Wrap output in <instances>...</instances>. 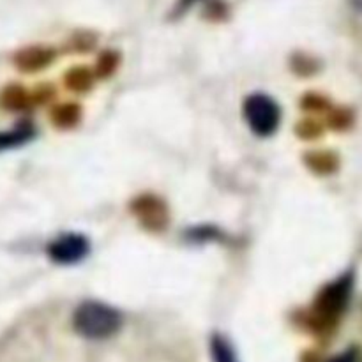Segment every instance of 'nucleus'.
I'll list each match as a JSON object with an SVG mask.
<instances>
[{"label":"nucleus","mask_w":362,"mask_h":362,"mask_svg":"<svg viewBox=\"0 0 362 362\" xmlns=\"http://www.w3.org/2000/svg\"><path fill=\"white\" fill-rule=\"evenodd\" d=\"M73 327L87 339H106L122 327V315L108 304L87 300L74 311Z\"/></svg>","instance_id":"1"},{"label":"nucleus","mask_w":362,"mask_h":362,"mask_svg":"<svg viewBox=\"0 0 362 362\" xmlns=\"http://www.w3.org/2000/svg\"><path fill=\"white\" fill-rule=\"evenodd\" d=\"M350 293H352V276L350 274L325 286L318 293L313 308H311L313 310L311 311V324L318 329H325L327 325L334 324L339 315L345 311L350 300Z\"/></svg>","instance_id":"2"},{"label":"nucleus","mask_w":362,"mask_h":362,"mask_svg":"<svg viewBox=\"0 0 362 362\" xmlns=\"http://www.w3.org/2000/svg\"><path fill=\"white\" fill-rule=\"evenodd\" d=\"M243 112L247 126L258 136H271L278 129L279 120H281V108L267 94L247 95Z\"/></svg>","instance_id":"3"},{"label":"nucleus","mask_w":362,"mask_h":362,"mask_svg":"<svg viewBox=\"0 0 362 362\" xmlns=\"http://www.w3.org/2000/svg\"><path fill=\"white\" fill-rule=\"evenodd\" d=\"M131 212L148 232L159 233L168 226V205L156 194H140L131 202Z\"/></svg>","instance_id":"4"},{"label":"nucleus","mask_w":362,"mask_h":362,"mask_svg":"<svg viewBox=\"0 0 362 362\" xmlns=\"http://www.w3.org/2000/svg\"><path fill=\"white\" fill-rule=\"evenodd\" d=\"M90 251V243L80 233H64L48 246V257L55 264L71 265L83 260Z\"/></svg>","instance_id":"5"},{"label":"nucleus","mask_w":362,"mask_h":362,"mask_svg":"<svg viewBox=\"0 0 362 362\" xmlns=\"http://www.w3.org/2000/svg\"><path fill=\"white\" fill-rule=\"evenodd\" d=\"M55 60V52L48 46H27L14 55V66L21 73H37Z\"/></svg>","instance_id":"6"},{"label":"nucleus","mask_w":362,"mask_h":362,"mask_svg":"<svg viewBox=\"0 0 362 362\" xmlns=\"http://www.w3.org/2000/svg\"><path fill=\"white\" fill-rule=\"evenodd\" d=\"M32 105H34L32 94L21 85L9 83L0 90V110H4V112H25Z\"/></svg>","instance_id":"7"},{"label":"nucleus","mask_w":362,"mask_h":362,"mask_svg":"<svg viewBox=\"0 0 362 362\" xmlns=\"http://www.w3.org/2000/svg\"><path fill=\"white\" fill-rule=\"evenodd\" d=\"M81 120V108L76 103H62V105L53 106L49 112V122L57 127V129H73L80 124Z\"/></svg>","instance_id":"8"},{"label":"nucleus","mask_w":362,"mask_h":362,"mask_svg":"<svg viewBox=\"0 0 362 362\" xmlns=\"http://www.w3.org/2000/svg\"><path fill=\"white\" fill-rule=\"evenodd\" d=\"M94 71L88 69L85 66H76L71 67L66 74H64V85L66 88H69L74 94H85V92L90 90L94 87Z\"/></svg>","instance_id":"9"},{"label":"nucleus","mask_w":362,"mask_h":362,"mask_svg":"<svg viewBox=\"0 0 362 362\" xmlns=\"http://www.w3.org/2000/svg\"><path fill=\"white\" fill-rule=\"evenodd\" d=\"M35 131L30 124H18L16 127L9 131H0V152L16 148L20 145L27 144L34 138Z\"/></svg>","instance_id":"10"},{"label":"nucleus","mask_w":362,"mask_h":362,"mask_svg":"<svg viewBox=\"0 0 362 362\" xmlns=\"http://www.w3.org/2000/svg\"><path fill=\"white\" fill-rule=\"evenodd\" d=\"M119 64H120L119 53L112 52V49H110V52H103L94 66V76L101 78V80L110 78L117 71Z\"/></svg>","instance_id":"11"},{"label":"nucleus","mask_w":362,"mask_h":362,"mask_svg":"<svg viewBox=\"0 0 362 362\" xmlns=\"http://www.w3.org/2000/svg\"><path fill=\"white\" fill-rule=\"evenodd\" d=\"M211 354L214 362H239L233 352L232 345L225 339V336L214 334L211 339Z\"/></svg>","instance_id":"12"},{"label":"nucleus","mask_w":362,"mask_h":362,"mask_svg":"<svg viewBox=\"0 0 362 362\" xmlns=\"http://www.w3.org/2000/svg\"><path fill=\"white\" fill-rule=\"evenodd\" d=\"M32 94V103L34 105H45V103H48L49 99L55 95V88L52 87V85L45 83V85H39L37 88H35L34 92H30Z\"/></svg>","instance_id":"13"},{"label":"nucleus","mask_w":362,"mask_h":362,"mask_svg":"<svg viewBox=\"0 0 362 362\" xmlns=\"http://www.w3.org/2000/svg\"><path fill=\"white\" fill-rule=\"evenodd\" d=\"M306 163L311 166V170H317V172H325V168H331V161H327V156H320V152H313L311 156H308Z\"/></svg>","instance_id":"14"},{"label":"nucleus","mask_w":362,"mask_h":362,"mask_svg":"<svg viewBox=\"0 0 362 362\" xmlns=\"http://www.w3.org/2000/svg\"><path fill=\"white\" fill-rule=\"evenodd\" d=\"M318 133H320V129H318L317 126H315L313 122H300L299 126H297V134H299L300 138H315L318 136Z\"/></svg>","instance_id":"15"},{"label":"nucleus","mask_w":362,"mask_h":362,"mask_svg":"<svg viewBox=\"0 0 362 362\" xmlns=\"http://www.w3.org/2000/svg\"><path fill=\"white\" fill-rule=\"evenodd\" d=\"M197 2H200V0H179L175 6V9H173V16H180V14H184L191 6H194Z\"/></svg>","instance_id":"16"},{"label":"nucleus","mask_w":362,"mask_h":362,"mask_svg":"<svg viewBox=\"0 0 362 362\" xmlns=\"http://www.w3.org/2000/svg\"><path fill=\"white\" fill-rule=\"evenodd\" d=\"M329 362H359V361H357V354L354 352V350H349V352L341 354V356L334 357V359H331Z\"/></svg>","instance_id":"17"},{"label":"nucleus","mask_w":362,"mask_h":362,"mask_svg":"<svg viewBox=\"0 0 362 362\" xmlns=\"http://www.w3.org/2000/svg\"><path fill=\"white\" fill-rule=\"evenodd\" d=\"M352 4H354V7H356V9L362 11V0H352Z\"/></svg>","instance_id":"18"}]
</instances>
